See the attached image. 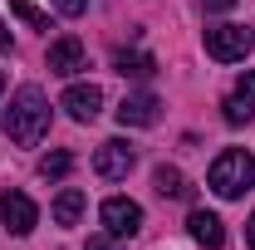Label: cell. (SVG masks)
I'll return each instance as SVG.
<instances>
[{
	"label": "cell",
	"mask_w": 255,
	"mask_h": 250,
	"mask_svg": "<svg viewBox=\"0 0 255 250\" xmlns=\"http://www.w3.org/2000/svg\"><path fill=\"white\" fill-rule=\"evenodd\" d=\"M0 221L10 226V236H30L39 226V206H34L25 191H5L0 196Z\"/></svg>",
	"instance_id": "5b68a950"
},
{
	"label": "cell",
	"mask_w": 255,
	"mask_h": 250,
	"mask_svg": "<svg viewBox=\"0 0 255 250\" xmlns=\"http://www.w3.org/2000/svg\"><path fill=\"white\" fill-rule=\"evenodd\" d=\"M0 94H5V74H0Z\"/></svg>",
	"instance_id": "7402d4cb"
},
{
	"label": "cell",
	"mask_w": 255,
	"mask_h": 250,
	"mask_svg": "<svg viewBox=\"0 0 255 250\" xmlns=\"http://www.w3.org/2000/svg\"><path fill=\"white\" fill-rule=\"evenodd\" d=\"M152 187H157V196H172V201H182V196H191L187 177H182L177 167H157V172H152Z\"/></svg>",
	"instance_id": "4fadbf2b"
},
{
	"label": "cell",
	"mask_w": 255,
	"mask_h": 250,
	"mask_svg": "<svg viewBox=\"0 0 255 250\" xmlns=\"http://www.w3.org/2000/svg\"><path fill=\"white\" fill-rule=\"evenodd\" d=\"M79 69H89V54H84V39L79 34H64L49 44V74H59V79H74Z\"/></svg>",
	"instance_id": "8992f818"
},
{
	"label": "cell",
	"mask_w": 255,
	"mask_h": 250,
	"mask_svg": "<svg viewBox=\"0 0 255 250\" xmlns=\"http://www.w3.org/2000/svg\"><path fill=\"white\" fill-rule=\"evenodd\" d=\"M187 231H191V241L206 246V250H221L226 246V226H221L216 211H201V206H196V211L187 216Z\"/></svg>",
	"instance_id": "ba28073f"
},
{
	"label": "cell",
	"mask_w": 255,
	"mask_h": 250,
	"mask_svg": "<svg viewBox=\"0 0 255 250\" xmlns=\"http://www.w3.org/2000/svg\"><path fill=\"white\" fill-rule=\"evenodd\" d=\"M206 187L226 196V201H236V196H246L255 187V157L246 147H226L216 162H211V172H206Z\"/></svg>",
	"instance_id": "7a4b0ae2"
},
{
	"label": "cell",
	"mask_w": 255,
	"mask_h": 250,
	"mask_svg": "<svg viewBox=\"0 0 255 250\" xmlns=\"http://www.w3.org/2000/svg\"><path fill=\"white\" fill-rule=\"evenodd\" d=\"M132 162H137V152H132L128 142L113 137V142H103V147L94 152V172H98V177H108V182H123L128 172H132Z\"/></svg>",
	"instance_id": "52a82bcc"
},
{
	"label": "cell",
	"mask_w": 255,
	"mask_h": 250,
	"mask_svg": "<svg viewBox=\"0 0 255 250\" xmlns=\"http://www.w3.org/2000/svg\"><path fill=\"white\" fill-rule=\"evenodd\" d=\"M113 64H118V74H128V79H152L157 74V59L142 54V49H118Z\"/></svg>",
	"instance_id": "7c38bea8"
},
{
	"label": "cell",
	"mask_w": 255,
	"mask_h": 250,
	"mask_svg": "<svg viewBox=\"0 0 255 250\" xmlns=\"http://www.w3.org/2000/svg\"><path fill=\"white\" fill-rule=\"evenodd\" d=\"M157 108H162V103L152 94H128L123 108H118V123H123V127H152V123H157Z\"/></svg>",
	"instance_id": "9c48e42d"
},
{
	"label": "cell",
	"mask_w": 255,
	"mask_h": 250,
	"mask_svg": "<svg viewBox=\"0 0 255 250\" xmlns=\"http://www.w3.org/2000/svg\"><path fill=\"white\" fill-rule=\"evenodd\" d=\"M246 241H251V250H255V216L246 221Z\"/></svg>",
	"instance_id": "ffe728a7"
},
{
	"label": "cell",
	"mask_w": 255,
	"mask_h": 250,
	"mask_svg": "<svg viewBox=\"0 0 255 250\" xmlns=\"http://www.w3.org/2000/svg\"><path fill=\"white\" fill-rule=\"evenodd\" d=\"M79 216H84V191H79V187H64L59 196H54V221H59V226H74Z\"/></svg>",
	"instance_id": "5bb4252c"
},
{
	"label": "cell",
	"mask_w": 255,
	"mask_h": 250,
	"mask_svg": "<svg viewBox=\"0 0 255 250\" xmlns=\"http://www.w3.org/2000/svg\"><path fill=\"white\" fill-rule=\"evenodd\" d=\"M5 132H10V142H20V147H34V142L49 132V98L39 94L34 84H25L20 94L10 98V108H5Z\"/></svg>",
	"instance_id": "6da1fadb"
},
{
	"label": "cell",
	"mask_w": 255,
	"mask_h": 250,
	"mask_svg": "<svg viewBox=\"0 0 255 250\" xmlns=\"http://www.w3.org/2000/svg\"><path fill=\"white\" fill-rule=\"evenodd\" d=\"M226 123H246L255 113V74H246V79H236V89L226 94Z\"/></svg>",
	"instance_id": "8fae6325"
},
{
	"label": "cell",
	"mask_w": 255,
	"mask_h": 250,
	"mask_svg": "<svg viewBox=\"0 0 255 250\" xmlns=\"http://www.w3.org/2000/svg\"><path fill=\"white\" fill-rule=\"evenodd\" d=\"M251 44H255V34L246 30V25H211V30H206V54H211V59H221V64L246 59V54H251Z\"/></svg>",
	"instance_id": "3957f363"
},
{
	"label": "cell",
	"mask_w": 255,
	"mask_h": 250,
	"mask_svg": "<svg viewBox=\"0 0 255 250\" xmlns=\"http://www.w3.org/2000/svg\"><path fill=\"white\" fill-rule=\"evenodd\" d=\"M64 108H69V118H79V123H94L98 108H103V94H98L94 84H74V89L64 94Z\"/></svg>",
	"instance_id": "30bf717a"
},
{
	"label": "cell",
	"mask_w": 255,
	"mask_h": 250,
	"mask_svg": "<svg viewBox=\"0 0 255 250\" xmlns=\"http://www.w3.org/2000/svg\"><path fill=\"white\" fill-rule=\"evenodd\" d=\"M5 49H10V30L0 25V54H5Z\"/></svg>",
	"instance_id": "44dd1931"
},
{
	"label": "cell",
	"mask_w": 255,
	"mask_h": 250,
	"mask_svg": "<svg viewBox=\"0 0 255 250\" xmlns=\"http://www.w3.org/2000/svg\"><path fill=\"white\" fill-rule=\"evenodd\" d=\"M69 172H74V152H64V147L39 162V177H49V182H59V177H69Z\"/></svg>",
	"instance_id": "9a60e30c"
},
{
	"label": "cell",
	"mask_w": 255,
	"mask_h": 250,
	"mask_svg": "<svg viewBox=\"0 0 255 250\" xmlns=\"http://www.w3.org/2000/svg\"><path fill=\"white\" fill-rule=\"evenodd\" d=\"M54 5H59V15H69V20H74V15H84V10H89V0H54Z\"/></svg>",
	"instance_id": "e0dca14e"
},
{
	"label": "cell",
	"mask_w": 255,
	"mask_h": 250,
	"mask_svg": "<svg viewBox=\"0 0 255 250\" xmlns=\"http://www.w3.org/2000/svg\"><path fill=\"white\" fill-rule=\"evenodd\" d=\"M5 5H10V10H15V15H20L30 30H49V15H44L34 0H5Z\"/></svg>",
	"instance_id": "2e32d148"
},
{
	"label": "cell",
	"mask_w": 255,
	"mask_h": 250,
	"mask_svg": "<svg viewBox=\"0 0 255 250\" xmlns=\"http://www.w3.org/2000/svg\"><path fill=\"white\" fill-rule=\"evenodd\" d=\"M98 221H103V231H108V236L132 241V236H137V226H142V206H137V201H128V196H108V201L98 206Z\"/></svg>",
	"instance_id": "277c9868"
},
{
	"label": "cell",
	"mask_w": 255,
	"mask_h": 250,
	"mask_svg": "<svg viewBox=\"0 0 255 250\" xmlns=\"http://www.w3.org/2000/svg\"><path fill=\"white\" fill-rule=\"evenodd\" d=\"M84 250H118V236H89Z\"/></svg>",
	"instance_id": "ac0fdd59"
},
{
	"label": "cell",
	"mask_w": 255,
	"mask_h": 250,
	"mask_svg": "<svg viewBox=\"0 0 255 250\" xmlns=\"http://www.w3.org/2000/svg\"><path fill=\"white\" fill-rule=\"evenodd\" d=\"M236 0H206V10H231Z\"/></svg>",
	"instance_id": "d6986e66"
}]
</instances>
